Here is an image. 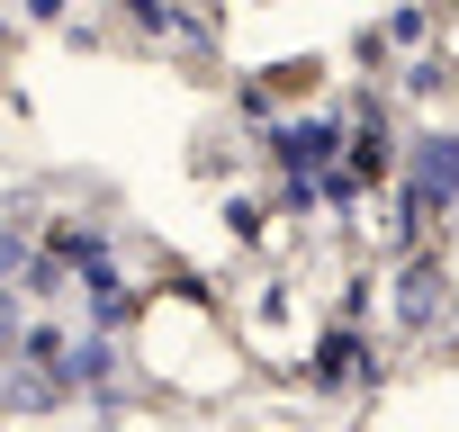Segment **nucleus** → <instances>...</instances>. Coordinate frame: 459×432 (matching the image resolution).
I'll list each match as a JSON object with an SVG mask.
<instances>
[{
    "label": "nucleus",
    "instance_id": "f257e3e1",
    "mask_svg": "<svg viewBox=\"0 0 459 432\" xmlns=\"http://www.w3.org/2000/svg\"><path fill=\"white\" fill-rule=\"evenodd\" d=\"M450 198H459V135H423L414 171H405V235H423Z\"/></svg>",
    "mask_w": 459,
    "mask_h": 432
},
{
    "label": "nucleus",
    "instance_id": "f03ea898",
    "mask_svg": "<svg viewBox=\"0 0 459 432\" xmlns=\"http://www.w3.org/2000/svg\"><path fill=\"white\" fill-rule=\"evenodd\" d=\"M432 315H441V271H432V262H405V271H396V324L423 333Z\"/></svg>",
    "mask_w": 459,
    "mask_h": 432
},
{
    "label": "nucleus",
    "instance_id": "7ed1b4c3",
    "mask_svg": "<svg viewBox=\"0 0 459 432\" xmlns=\"http://www.w3.org/2000/svg\"><path fill=\"white\" fill-rule=\"evenodd\" d=\"M271 153L298 162V171H316V162L342 153V126H325V117H316V126H271Z\"/></svg>",
    "mask_w": 459,
    "mask_h": 432
},
{
    "label": "nucleus",
    "instance_id": "20e7f679",
    "mask_svg": "<svg viewBox=\"0 0 459 432\" xmlns=\"http://www.w3.org/2000/svg\"><path fill=\"white\" fill-rule=\"evenodd\" d=\"M360 360H369V351H360V333H325V342H316V387H342Z\"/></svg>",
    "mask_w": 459,
    "mask_h": 432
},
{
    "label": "nucleus",
    "instance_id": "39448f33",
    "mask_svg": "<svg viewBox=\"0 0 459 432\" xmlns=\"http://www.w3.org/2000/svg\"><path fill=\"white\" fill-rule=\"evenodd\" d=\"M91 315H100V324H126V315H135V298H126V280H117L108 262L91 271Z\"/></svg>",
    "mask_w": 459,
    "mask_h": 432
},
{
    "label": "nucleus",
    "instance_id": "423d86ee",
    "mask_svg": "<svg viewBox=\"0 0 459 432\" xmlns=\"http://www.w3.org/2000/svg\"><path fill=\"white\" fill-rule=\"evenodd\" d=\"M19 262H28V253H19V235H0V280H10Z\"/></svg>",
    "mask_w": 459,
    "mask_h": 432
},
{
    "label": "nucleus",
    "instance_id": "0eeeda50",
    "mask_svg": "<svg viewBox=\"0 0 459 432\" xmlns=\"http://www.w3.org/2000/svg\"><path fill=\"white\" fill-rule=\"evenodd\" d=\"M0 342H10V289H0Z\"/></svg>",
    "mask_w": 459,
    "mask_h": 432
}]
</instances>
